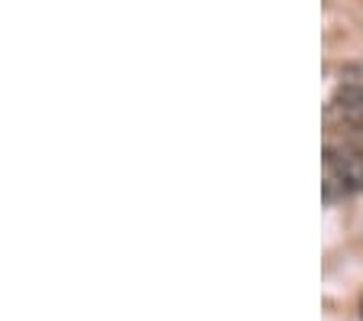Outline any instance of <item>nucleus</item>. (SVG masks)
I'll return each instance as SVG.
<instances>
[{"instance_id": "f257e3e1", "label": "nucleus", "mask_w": 363, "mask_h": 321, "mask_svg": "<svg viewBox=\"0 0 363 321\" xmlns=\"http://www.w3.org/2000/svg\"><path fill=\"white\" fill-rule=\"evenodd\" d=\"M363 188V150L360 143L334 140L321 159V191L325 201H344Z\"/></svg>"}, {"instance_id": "f03ea898", "label": "nucleus", "mask_w": 363, "mask_h": 321, "mask_svg": "<svg viewBox=\"0 0 363 321\" xmlns=\"http://www.w3.org/2000/svg\"><path fill=\"white\" fill-rule=\"evenodd\" d=\"M325 123L331 137L363 143V84H344L325 111Z\"/></svg>"}, {"instance_id": "7ed1b4c3", "label": "nucleus", "mask_w": 363, "mask_h": 321, "mask_svg": "<svg viewBox=\"0 0 363 321\" xmlns=\"http://www.w3.org/2000/svg\"><path fill=\"white\" fill-rule=\"evenodd\" d=\"M360 318H363V305H360Z\"/></svg>"}]
</instances>
